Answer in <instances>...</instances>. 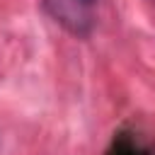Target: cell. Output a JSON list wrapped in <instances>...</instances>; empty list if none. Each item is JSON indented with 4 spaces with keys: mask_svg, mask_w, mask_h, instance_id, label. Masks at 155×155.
<instances>
[{
    "mask_svg": "<svg viewBox=\"0 0 155 155\" xmlns=\"http://www.w3.org/2000/svg\"><path fill=\"white\" fill-rule=\"evenodd\" d=\"M99 0H44L48 15L68 31L85 36L94 24V7Z\"/></svg>",
    "mask_w": 155,
    "mask_h": 155,
    "instance_id": "obj_1",
    "label": "cell"
},
{
    "mask_svg": "<svg viewBox=\"0 0 155 155\" xmlns=\"http://www.w3.org/2000/svg\"><path fill=\"white\" fill-rule=\"evenodd\" d=\"M153 2H155V0H153Z\"/></svg>",
    "mask_w": 155,
    "mask_h": 155,
    "instance_id": "obj_2",
    "label": "cell"
}]
</instances>
